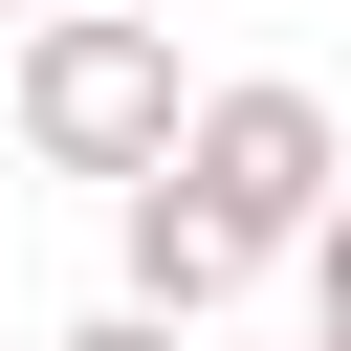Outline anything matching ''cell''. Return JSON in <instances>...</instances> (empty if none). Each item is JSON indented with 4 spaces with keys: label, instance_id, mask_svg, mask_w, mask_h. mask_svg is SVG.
Returning a JSON list of instances; mask_svg holds the SVG:
<instances>
[{
    "label": "cell",
    "instance_id": "6",
    "mask_svg": "<svg viewBox=\"0 0 351 351\" xmlns=\"http://www.w3.org/2000/svg\"><path fill=\"white\" fill-rule=\"evenodd\" d=\"M307 351H351V329H307Z\"/></svg>",
    "mask_w": 351,
    "mask_h": 351
},
{
    "label": "cell",
    "instance_id": "3",
    "mask_svg": "<svg viewBox=\"0 0 351 351\" xmlns=\"http://www.w3.org/2000/svg\"><path fill=\"white\" fill-rule=\"evenodd\" d=\"M110 219H132V307H176V329H219V307L263 285V241H241L176 154H154V176H110Z\"/></svg>",
    "mask_w": 351,
    "mask_h": 351
},
{
    "label": "cell",
    "instance_id": "4",
    "mask_svg": "<svg viewBox=\"0 0 351 351\" xmlns=\"http://www.w3.org/2000/svg\"><path fill=\"white\" fill-rule=\"evenodd\" d=\"M285 263H307V307H329V329H351V176H329V219H307V241H285Z\"/></svg>",
    "mask_w": 351,
    "mask_h": 351
},
{
    "label": "cell",
    "instance_id": "2",
    "mask_svg": "<svg viewBox=\"0 0 351 351\" xmlns=\"http://www.w3.org/2000/svg\"><path fill=\"white\" fill-rule=\"evenodd\" d=\"M176 176H197V197H219V219H241V241L285 263V241L329 219V176H351V132H329V88H285V66H241V88H197V110H176Z\"/></svg>",
    "mask_w": 351,
    "mask_h": 351
},
{
    "label": "cell",
    "instance_id": "7",
    "mask_svg": "<svg viewBox=\"0 0 351 351\" xmlns=\"http://www.w3.org/2000/svg\"><path fill=\"white\" fill-rule=\"evenodd\" d=\"M22 22H44V0H22Z\"/></svg>",
    "mask_w": 351,
    "mask_h": 351
},
{
    "label": "cell",
    "instance_id": "5",
    "mask_svg": "<svg viewBox=\"0 0 351 351\" xmlns=\"http://www.w3.org/2000/svg\"><path fill=\"white\" fill-rule=\"evenodd\" d=\"M66 351H197V329H176V307H132V285H110V307H88V329H66Z\"/></svg>",
    "mask_w": 351,
    "mask_h": 351
},
{
    "label": "cell",
    "instance_id": "1",
    "mask_svg": "<svg viewBox=\"0 0 351 351\" xmlns=\"http://www.w3.org/2000/svg\"><path fill=\"white\" fill-rule=\"evenodd\" d=\"M176 110H197V88H176V22H154V0H44V22H22V154H44V176H154Z\"/></svg>",
    "mask_w": 351,
    "mask_h": 351
}]
</instances>
